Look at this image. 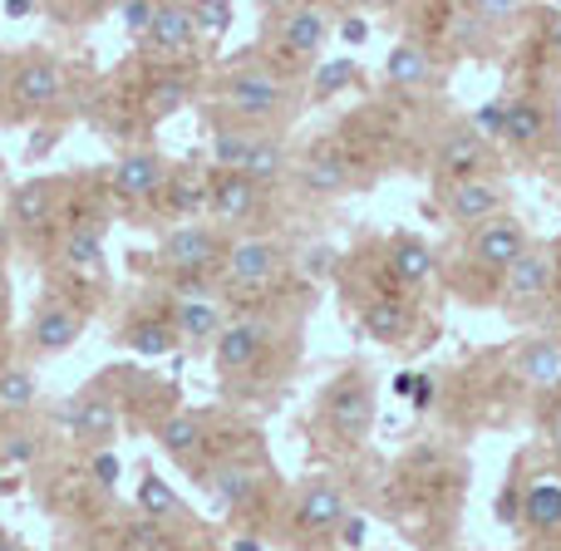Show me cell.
<instances>
[{
    "label": "cell",
    "instance_id": "cell-22",
    "mask_svg": "<svg viewBox=\"0 0 561 551\" xmlns=\"http://www.w3.org/2000/svg\"><path fill=\"white\" fill-rule=\"evenodd\" d=\"M124 345L134 349L138 359L168 355V349H173V330H168V320H158V315H144V320H134V325L124 330Z\"/></svg>",
    "mask_w": 561,
    "mask_h": 551
},
{
    "label": "cell",
    "instance_id": "cell-14",
    "mask_svg": "<svg viewBox=\"0 0 561 551\" xmlns=\"http://www.w3.org/2000/svg\"><path fill=\"white\" fill-rule=\"evenodd\" d=\"M552 286V256L527 246L513 266H507V300H533Z\"/></svg>",
    "mask_w": 561,
    "mask_h": 551
},
{
    "label": "cell",
    "instance_id": "cell-10",
    "mask_svg": "<svg viewBox=\"0 0 561 551\" xmlns=\"http://www.w3.org/2000/svg\"><path fill=\"white\" fill-rule=\"evenodd\" d=\"M213 256H217V237L207 227H178L163 242V262L178 266V272H203Z\"/></svg>",
    "mask_w": 561,
    "mask_h": 551
},
{
    "label": "cell",
    "instance_id": "cell-32",
    "mask_svg": "<svg viewBox=\"0 0 561 551\" xmlns=\"http://www.w3.org/2000/svg\"><path fill=\"white\" fill-rule=\"evenodd\" d=\"M65 262L69 266H99V262H104V242H99L94 227H75V232H69Z\"/></svg>",
    "mask_w": 561,
    "mask_h": 551
},
{
    "label": "cell",
    "instance_id": "cell-28",
    "mask_svg": "<svg viewBox=\"0 0 561 551\" xmlns=\"http://www.w3.org/2000/svg\"><path fill=\"white\" fill-rule=\"evenodd\" d=\"M35 404V375L20 365H5L0 369V409H10V414H20V409Z\"/></svg>",
    "mask_w": 561,
    "mask_h": 551
},
{
    "label": "cell",
    "instance_id": "cell-23",
    "mask_svg": "<svg viewBox=\"0 0 561 551\" xmlns=\"http://www.w3.org/2000/svg\"><path fill=\"white\" fill-rule=\"evenodd\" d=\"M69 428L79 438H108L114 434V404L108 399H75L69 404Z\"/></svg>",
    "mask_w": 561,
    "mask_h": 551
},
{
    "label": "cell",
    "instance_id": "cell-16",
    "mask_svg": "<svg viewBox=\"0 0 561 551\" xmlns=\"http://www.w3.org/2000/svg\"><path fill=\"white\" fill-rule=\"evenodd\" d=\"M389 276H394L399 286H424V280L434 276V252H428V242L399 237L394 252H389Z\"/></svg>",
    "mask_w": 561,
    "mask_h": 551
},
{
    "label": "cell",
    "instance_id": "cell-34",
    "mask_svg": "<svg viewBox=\"0 0 561 551\" xmlns=\"http://www.w3.org/2000/svg\"><path fill=\"white\" fill-rule=\"evenodd\" d=\"M306 183L316 187V193H335V187L350 183V173L340 158H316V163H306Z\"/></svg>",
    "mask_w": 561,
    "mask_h": 551
},
{
    "label": "cell",
    "instance_id": "cell-33",
    "mask_svg": "<svg viewBox=\"0 0 561 551\" xmlns=\"http://www.w3.org/2000/svg\"><path fill=\"white\" fill-rule=\"evenodd\" d=\"M138 507H144V517H163L178 507V493L163 483V478L144 473V483H138Z\"/></svg>",
    "mask_w": 561,
    "mask_h": 551
},
{
    "label": "cell",
    "instance_id": "cell-20",
    "mask_svg": "<svg viewBox=\"0 0 561 551\" xmlns=\"http://www.w3.org/2000/svg\"><path fill=\"white\" fill-rule=\"evenodd\" d=\"M365 330H369L375 340H385V345H389V340H399V335L409 330V306H404L399 296L369 300V306H365Z\"/></svg>",
    "mask_w": 561,
    "mask_h": 551
},
{
    "label": "cell",
    "instance_id": "cell-30",
    "mask_svg": "<svg viewBox=\"0 0 561 551\" xmlns=\"http://www.w3.org/2000/svg\"><path fill=\"white\" fill-rule=\"evenodd\" d=\"M438 163L448 168V173H468V168L483 163V144H478V134H458L444 144V153H438Z\"/></svg>",
    "mask_w": 561,
    "mask_h": 551
},
{
    "label": "cell",
    "instance_id": "cell-3",
    "mask_svg": "<svg viewBox=\"0 0 561 551\" xmlns=\"http://www.w3.org/2000/svg\"><path fill=\"white\" fill-rule=\"evenodd\" d=\"M276 272H280V252L266 237H242L227 252V276L237 286H266V280H276Z\"/></svg>",
    "mask_w": 561,
    "mask_h": 551
},
{
    "label": "cell",
    "instance_id": "cell-50",
    "mask_svg": "<svg viewBox=\"0 0 561 551\" xmlns=\"http://www.w3.org/2000/svg\"><path fill=\"white\" fill-rule=\"evenodd\" d=\"M237 551H262V542H247V537H242V542H237Z\"/></svg>",
    "mask_w": 561,
    "mask_h": 551
},
{
    "label": "cell",
    "instance_id": "cell-15",
    "mask_svg": "<svg viewBox=\"0 0 561 551\" xmlns=\"http://www.w3.org/2000/svg\"><path fill=\"white\" fill-rule=\"evenodd\" d=\"M148 39H153L158 49H168V55L187 49V45L197 39L193 5H158V15H153V30H148Z\"/></svg>",
    "mask_w": 561,
    "mask_h": 551
},
{
    "label": "cell",
    "instance_id": "cell-37",
    "mask_svg": "<svg viewBox=\"0 0 561 551\" xmlns=\"http://www.w3.org/2000/svg\"><path fill=\"white\" fill-rule=\"evenodd\" d=\"M355 74H359V69L350 65V59H335V65H325V69H320V74H316V94H320V99H325V94H335V89H345Z\"/></svg>",
    "mask_w": 561,
    "mask_h": 551
},
{
    "label": "cell",
    "instance_id": "cell-31",
    "mask_svg": "<svg viewBox=\"0 0 561 551\" xmlns=\"http://www.w3.org/2000/svg\"><path fill=\"white\" fill-rule=\"evenodd\" d=\"M247 148H252V134H242V128H222V134L213 138V163L222 168V173H237L247 158Z\"/></svg>",
    "mask_w": 561,
    "mask_h": 551
},
{
    "label": "cell",
    "instance_id": "cell-26",
    "mask_svg": "<svg viewBox=\"0 0 561 551\" xmlns=\"http://www.w3.org/2000/svg\"><path fill=\"white\" fill-rule=\"evenodd\" d=\"M542 128H547V114L533 104V99H523V104H507V128H503L507 144L527 148V144H537V138H542Z\"/></svg>",
    "mask_w": 561,
    "mask_h": 551
},
{
    "label": "cell",
    "instance_id": "cell-18",
    "mask_svg": "<svg viewBox=\"0 0 561 551\" xmlns=\"http://www.w3.org/2000/svg\"><path fill=\"white\" fill-rule=\"evenodd\" d=\"M79 330H84V320H79L75 306H45L35 320V345L39 349H69L79 340Z\"/></svg>",
    "mask_w": 561,
    "mask_h": 551
},
{
    "label": "cell",
    "instance_id": "cell-38",
    "mask_svg": "<svg viewBox=\"0 0 561 551\" xmlns=\"http://www.w3.org/2000/svg\"><path fill=\"white\" fill-rule=\"evenodd\" d=\"M153 15H158L153 0H134V5L118 10V20H124L128 35H148V30H153Z\"/></svg>",
    "mask_w": 561,
    "mask_h": 551
},
{
    "label": "cell",
    "instance_id": "cell-11",
    "mask_svg": "<svg viewBox=\"0 0 561 551\" xmlns=\"http://www.w3.org/2000/svg\"><path fill=\"white\" fill-rule=\"evenodd\" d=\"M207 207H213L217 222H242L256 207V183H247L242 173H222L213 187H207Z\"/></svg>",
    "mask_w": 561,
    "mask_h": 551
},
{
    "label": "cell",
    "instance_id": "cell-7",
    "mask_svg": "<svg viewBox=\"0 0 561 551\" xmlns=\"http://www.w3.org/2000/svg\"><path fill=\"white\" fill-rule=\"evenodd\" d=\"M158 187H163V163H158L153 153H128V158H118V168H114V193L124 197V203H148Z\"/></svg>",
    "mask_w": 561,
    "mask_h": 551
},
{
    "label": "cell",
    "instance_id": "cell-27",
    "mask_svg": "<svg viewBox=\"0 0 561 551\" xmlns=\"http://www.w3.org/2000/svg\"><path fill=\"white\" fill-rule=\"evenodd\" d=\"M158 438H163V448L173 458H193L197 448H203V424H197L193 414H173V418H163Z\"/></svg>",
    "mask_w": 561,
    "mask_h": 551
},
{
    "label": "cell",
    "instance_id": "cell-36",
    "mask_svg": "<svg viewBox=\"0 0 561 551\" xmlns=\"http://www.w3.org/2000/svg\"><path fill=\"white\" fill-rule=\"evenodd\" d=\"M503 128H507V104L503 99H493V104H483L473 114V134L478 138H503Z\"/></svg>",
    "mask_w": 561,
    "mask_h": 551
},
{
    "label": "cell",
    "instance_id": "cell-5",
    "mask_svg": "<svg viewBox=\"0 0 561 551\" xmlns=\"http://www.w3.org/2000/svg\"><path fill=\"white\" fill-rule=\"evenodd\" d=\"M497 203H503V187L488 183V177H463V183H454L444 197L454 222H493Z\"/></svg>",
    "mask_w": 561,
    "mask_h": 551
},
{
    "label": "cell",
    "instance_id": "cell-25",
    "mask_svg": "<svg viewBox=\"0 0 561 551\" xmlns=\"http://www.w3.org/2000/svg\"><path fill=\"white\" fill-rule=\"evenodd\" d=\"M523 517L533 527H542V532H557L561 527V487L557 483H537V487H527V497H523Z\"/></svg>",
    "mask_w": 561,
    "mask_h": 551
},
{
    "label": "cell",
    "instance_id": "cell-39",
    "mask_svg": "<svg viewBox=\"0 0 561 551\" xmlns=\"http://www.w3.org/2000/svg\"><path fill=\"white\" fill-rule=\"evenodd\" d=\"M193 20H197V35H203V30H227V25H232V10L203 0V5H193Z\"/></svg>",
    "mask_w": 561,
    "mask_h": 551
},
{
    "label": "cell",
    "instance_id": "cell-45",
    "mask_svg": "<svg viewBox=\"0 0 561 551\" xmlns=\"http://www.w3.org/2000/svg\"><path fill=\"white\" fill-rule=\"evenodd\" d=\"M340 537H345L350 547H359V542H365V517H350L345 513V523H340Z\"/></svg>",
    "mask_w": 561,
    "mask_h": 551
},
{
    "label": "cell",
    "instance_id": "cell-51",
    "mask_svg": "<svg viewBox=\"0 0 561 551\" xmlns=\"http://www.w3.org/2000/svg\"><path fill=\"white\" fill-rule=\"evenodd\" d=\"M0 306H5V276H0Z\"/></svg>",
    "mask_w": 561,
    "mask_h": 551
},
{
    "label": "cell",
    "instance_id": "cell-35",
    "mask_svg": "<svg viewBox=\"0 0 561 551\" xmlns=\"http://www.w3.org/2000/svg\"><path fill=\"white\" fill-rule=\"evenodd\" d=\"M183 99H187V84H183V79H158L153 94H148V114L163 118V114H173Z\"/></svg>",
    "mask_w": 561,
    "mask_h": 551
},
{
    "label": "cell",
    "instance_id": "cell-19",
    "mask_svg": "<svg viewBox=\"0 0 561 551\" xmlns=\"http://www.w3.org/2000/svg\"><path fill=\"white\" fill-rule=\"evenodd\" d=\"M256 487H262V473L247 463H227L213 473V503L217 507H247L256 497Z\"/></svg>",
    "mask_w": 561,
    "mask_h": 551
},
{
    "label": "cell",
    "instance_id": "cell-8",
    "mask_svg": "<svg viewBox=\"0 0 561 551\" xmlns=\"http://www.w3.org/2000/svg\"><path fill=\"white\" fill-rule=\"evenodd\" d=\"M59 89H65V69H59L55 59H25V65L15 69V99L25 108L55 104Z\"/></svg>",
    "mask_w": 561,
    "mask_h": 551
},
{
    "label": "cell",
    "instance_id": "cell-1",
    "mask_svg": "<svg viewBox=\"0 0 561 551\" xmlns=\"http://www.w3.org/2000/svg\"><path fill=\"white\" fill-rule=\"evenodd\" d=\"M280 94H286L280 79L266 74V69H237V74L222 84L227 108H237L242 118H272L280 108Z\"/></svg>",
    "mask_w": 561,
    "mask_h": 551
},
{
    "label": "cell",
    "instance_id": "cell-12",
    "mask_svg": "<svg viewBox=\"0 0 561 551\" xmlns=\"http://www.w3.org/2000/svg\"><path fill=\"white\" fill-rule=\"evenodd\" d=\"M173 325H178V335L183 340L203 345V340L222 335V310H217V300H207V296H183L173 306Z\"/></svg>",
    "mask_w": 561,
    "mask_h": 551
},
{
    "label": "cell",
    "instance_id": "cell-47",
    "mask_svg": "<svg viewBox=\"0 0 561 551\" xmlns=\"http://www.w3.org/2000/svg\"><path fill=\"white\" fill-rule=\"evenodd\" d=\"M5 15H10V20L35 15V0H5Z\"/></svg>",
    "mask_w": 561,
    "mask_h": 551
},
{
    "label": "cell",
    "instance_id": "cell-40",
    "mask_svg": "<svg viewBox=\"0 0 561 551\" xmlns=\"http://www.w3.org/2000/svg\"><path fill=\"white\" fill-rule=\"evenodd\" d=\"M197 203H207V187H197V183H178L173 187V207H197Z\"/></svg>",
    "mask_w": 561,
    "mask_h": 551
},
{
    "label": "cell",
    "instance_id": "cell-52",
    "mask_svg": "<svg viewBox=\"0 0 561 551\" xmlns=\"http://www.w3.org/2000/svg\"><path fill=\"white\" fill-rule=\"evenodd\" d=\"M0 551H10V542H5V537H0Z\"/></svg>",
    "mask_w": 561,
    "mask_h": 551
},
{
    "label": "cell",
    "instance_id": "cell-46",
    "mask_svg": "<svg viewBox=\"0 0 561 551\" xmlns=\"http://www.w3.org/2000/svg\"><path fill=\"white\" fill-rule=\"evenodd\" d=\"M340 35H345V39H350V45H359V39H365V35H369V25H365V20H359V15H350V20H345V25H340Z\"/></svg>",
    "mask_w": 561,
    "mask_h": 551
},
{
    "label": "cell",
    "instance_id": "cell-9",
    "mask_svg": "<svg viewBox=\"0 0 561 551\" xmlns=\"http://www.w3.org/2000/svg\"><path fill=\"white\" fill-rule=\"evenodd\" d=\"M296 517L306 532H335V527L345 523V493H340L335 483H310Z\"/></svg>",
    "mask_w": 561,
    "mask_h": 551
},
{
    "label": "cell",
    "instance_id": "cell-2",
    "mask_svg": "<svg viewBox=\"0 0 561 551\" xmlns=\"http://www.w3.org/2000/svg\"><path fill=\"white\" fill-rule=\"evenodd\" d=\"M527 252V232L513 222V217H493L473 232V256L488 266V272H507L517 256Z\"/></svg>",
    "mask_w": 561,
    "mask_h": 551
},
{
    "label": "cell",
    "instance_id": "cell-42",
    "mask_svg": "<svg viewBox=\"0 0 561 551\" xmlns=\"http://www.w3.org/2000/svg\"><path fill=\"white\" fill-rule=\"evenodd\" d=\"M409 404H414V409H428V404H434V379H428V375H414V389H409Z\"/></svg>",
    "mask_w": 561,
    "mask_h": 551
},
{
    "label": "cell",
    "instance_id": "cell-13",
    "mask_svg": "<svg viewBox=\"0 0 561 551\" xmlns=\"http://www.w3.org/2000/svg\"><path fill=\"white\" fill-rule=\"evenodd\" d=\"M325 35H330V25H325V15L320 10H310V5H296V10H286V20H280V45L290 49V55H316L320 45H325Z\"/></svg>",
    "mask_w": 561,
    "mask_h": 551
},
{
    "label": "cell",
    "instance_id": "cell-24",
    "mask_svg": "<svg viewBox=\"0 0 561 551\" xmlns=\"http://www.w3.org/2000/svg\"><path fill=\"white\" fill-rule=\"evenodd\" d=\"M237 173H242L247 183H272V177L286 173V153H280V144H272V138H252V148H247Z\"/></svg>",
    "mask_w": 561,
    "mask_h": 551
},
{
    "label": "cell",
    "instance_id": "cell-44",
    "mask_svg": "<svg viewBox=\"0 0 561 551\" xmlns=\"http://www.w3.org/2000/svg\"><path fill=\"white\" fill-rule=\"evenodd\" d=\"M517 513H523V497H517L513 487H507V493L497 497V517H503V523H517Z\"/></svg>",
    "mask_w": 561,
    "mask_h": 551
},
{
    "label": "cell",
    "instance_id": "cell-43",
    "mask_svg": "<svg viewBox=\"0 0 561 551\" xmlns=\"http://www.w3.org/2000/svg\"><path fill=\"white\" fill-rule=\"evenodd\" d=\"M94 478H99L104 487H114V483H118V458H114V454H99V458H94Z\"/></svg>",
    "mask_w": 561,
    "mask_h": 551
},
{
    "label": "cell",
    "instance_id": "cell-4",
    "mask_svg": "<svg viewBox=\"0 0 561 551\" xmlns=\"http://www.w3.org/2000/svg\"><path fill=\"white\" fill-rule=\"evenodd\" d=\"M325 414H330V424H335V434L359 438L369 428V418H375V394H369L359 379H345V384L330 389Z\"/></svg>",
    "mask_w": 561,
    "mask_h": 551
},
{
    "label": "cell",
    "instance_id": "cell-21",
    "mask_svg": "<svg viewBox=\"0 0 561 551\" xmlns=\"http://www.w3.org/2000/svg\"><path fill=\"white\" fill-rule=\"evenodd\" d=\"M517 375L533 379V384H557L561 379V345H552V340H533V345L517 355Z\"/></svg>",
    "mask_w": 561,
    "mask_h": 551
},
{
    "label": "cell",
    "instance_id": "cell-49",
    "mask_svg": "<svg viewBox=\"0 0 561 551\" xmlns=\"http://www.w3.org/2000/svg\"><path fill=\"white\" fill-rule=\"evenodd\" d=\"M552 444H557V448H561V404H557V409H552Z\"/></svg>",
    "mask_w": 561,
    "mask_h": 551
},
{
    "label": "cell",
    "instance_id": "cell-6",
    "mask_svg": "<svg viewBox=\"0 0 561 551\" xmlns=\"http://www.w3.org/2000/svg\"><path fill=\"white\" fill-rule=\"evenodd\" d=\"M266 345V330L256 325V320H237V325H227L222 335H217V355L213 365L222 369V375H237V369H252L256 355H262Z\"/></svg>",
    "mask_w": 561,
    "mask_h": 551
},
{
    "label": "cell",
    "instance_id": "cell-17",
    "mask_svg": "<svg viewBox=\"0 0 561 551\" xmlns=\"http://www.w3.org/2000/svg\"><path fill=\"white\" fill-rule=\"evenodd\" d=\"M385 74H389V84H399V89H419V84H428V74H434V59H428L424 45L404 39V45L389 49Z\"/></svg>",
    "mask_w": 561,
    "mask_h": 551
},
{
    "label": "cell",
    "instance_id": "cell-41",
    "mask_svg": "<svg viewBox=\"0 0 561 551\" xmlns=\"http://www.w3.org/2000/svg\"><path fill=\"white\" fill-rule=\"evenodd\" d=\"M30 458H35V438H10L5 444V463H30Z\"/></svg>",
    "mask_w": 561,
    "mask_h": 551
},
{
    "label": "cell",
    "instance_id": "cell-48",
    "mask_svg": "<svg viewBox=\"0 0 561 551\" xmlns=\"http://www.w3.org/2000/svg\"><path fill=\"white\" fill-rule=\"evenodd\" d=\"M547 45H552V49H557V55H561V15L552 20V30H547Z\"/></svg>",
    "mask_w": 561,
    "mask_h": 551
},
{
    "label": "cell",
    "instance_id": "cell-29",
    "mask_svg": "<svg viewBox=\"0 0 561 551\" xmlns=\"http://www.w3.org/2000/svg\"><path fill=\"white\" fill-rule=\"evenodd\" d=\"M55 193H59L55 183H30V187H20V193H15V222H20V227L45 222V213L55 207Z\"/></svg>",
    "mask_w": 561,
    "mask_h": 551
}]
</instances>
